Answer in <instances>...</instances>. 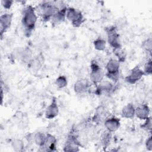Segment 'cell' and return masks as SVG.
<instances>
[{
	"label": "cell",
	"instance_id": "6da1fadb",
	"mask_svg": "<svg viewBox=\"0 0 152 152\" xmlns=\"http://www.w3.org/2000/svg\"><path fill=\"white\" fill-rule=\"evenodd\" d=\"M37 15L36 9L31 5L26 7L22 12L21 24L26 36L29 37L36 27Z\"/></svg>",
	"mask_w": 152,
	"mask_h": 152
},
{
	"label": "cell",
	"instance_id": "7a4b0ae2",
	"mask_svg": "<svg viewBox=\"0 0 152 152\" xmlns=\"http://www.w3.org/2000/svg\"><path fill=\"white\" fill-rule=\"evenodd\" d=\"M39 10L42 20L46 22L51 20L54 14L59 9L55 4H53V2H43L39 4Z\"/></svg>",
	"mask_w": 152,
	"mask_h": 152
},
{
	"label": "cell",
	"instance_id": "3957f363",
	"mask_svg": "<svg viewBox=\"0 0 152 152\" xmlns=\"http://www.w3.org/2000/svg\"><path fill=\"white\" fill-rule=\"evenodd\" d=\"M120 62L118 59H110L106 64V77L113 82H116L119 78Z\"/></svg>",
	"mask_w": 152,
	"mask_h": 152
},
{
	"label": "cell",
	"instance_id": "277c9868",
	"mask_svg": "<svg viewBox=\"0 0 152 152\" xmlns=\"http://www.w3.org/2000/svg\"><path fill=\"white\" fill-rule=\"evenodd\" d=\"M66 18L75 27H79L85 21L82 12L73 7L67 8Z\"/></svg>",
	"mask_w": 152,
	"mask_h": 152
},
{
	"label": "cell",
	"instance_id": "5b68a950",
	"mask_svg": "<svg viewBox=\"0 0 152 152\" xmlns=\"http://www.w3.org/2000/svg\"><path fill=\"white\" fill-rule=\"evenodd\" d=\"M106 32L108 43L113 49L122 48L119 34L118 33V29L116 26H112L108 27L106 28Z\"/></svg>",
	"mask_w": 152,
	"mask_h": 152
},
{
	"label": "cell",
	"instance_id": "8992f818",
	"mask_svg": "<svg viewBox=\"0 0 152 152\" xmlns=\"http://www.w3.org/2000/svg\"><path fill=\"white\" fill-rule=\"evenodd\" d=\"M104 74L96 61H92L90 65V78L91 81L96 86L101 83L104 78Z\"/></svg>",
	"mask_w": 152,
	"mask_h": 152
},
{
	"label": "cell",
	"instance_id": "52a82bcc",
	"mask_svg": "<svg viewBox=\"0 0 152 152\" xmlns=\"http://www.w3.org/2000/svg\"><path fill=\"white\" fill-rule=\"evenodd\" d=\"M80 145L77 137L73 134H70L65 142L63 150L64 151H78Z\"/></svg>",
	"mask_w": 152,
	"mask_h": 152
},
{
	"label": "cell",
	"instance_id": "ba28073f",
	"mask_svg": "<svg viewBox=\"0 0 152 152\" xmlns=\"http://www.w3.org/2000/svg\"><path fill=\"white\" fill-rule=\"evenodd\" d=\"M144 75L142 69L138 66H135L131 70L129 74L125 77V81L127 83L134 84L139 81Z\"/></svg>",
	"mask_w": 152,
	"mask_h": 152
},
{
	"label": "cell",
	"instance_id": "9c48e42d",
	"mask_svg": "<svg viewBox=\"0 0 152 152\" xmlns=\"http://www.w3.org/2000/svg\"><path fill=\"white\" fill-rule=\"evenodd\" d=\"M16 58L26 64H29L32 60V53L31 50L28 48H19L15 52Z\"/></svg>",
	"mask_w": 152,
	"mask_h": 152
},
{
	"label": "cell",
	"instance_id": "30bf717a",
	"mask_svg": "<svg viewBox=\"0 0 152 152\" xmlns=\"http://www.w3.org/2000/svg\"><path fill=\"white\" fill-rule=\"evenodd\" d=\"M12 13H5L1 15L0 28L1 36L10 27L12 20Z\"/></svg>",
	"mask_w": 152,
	"mask_h": 152
},
{
	"label": "cell",
	"instance_id": "8fae6325",
	"mask_svg": "<svg viewBox=\"0 0 152 152\" xmlns=\"http://www.w3.org/2000/svg\"><path fill=\"white\" fill-rule=\"evenodd\" d=\"M89 87V81L86 78H80L78 80L74 85V90L77 94L86 93L88 91Z\"/></svg>",
	"mask_w": 152,
	"mask_h": 152
},
{
	"label": "cell",
	"instance_id": "7c38bea8",
	"mask_svg": "<svg viewBox=\"0 0 152 152\" xmlns=\"http://www.w3.org/2000/svg\"><path fill=\"white\" fill-rule=\"evenodd\" d=\"M121 126L119 119L115 116L107 118L104 120V126L106 130L113 132L117 131Z\"/></svg>",
	"mask_w": 152,
	"mask_h": 152
},
{
	"label": "cell",
	"instance_id": "4fadbf2b",
	"mask_svg": "<svg viewBox=\"0 0 152 152\" xmlns=\"http://www.w3.org/2000/svg\"><path fill=\"white\" fill-rule=\"evenodd\" d=\"M59 113V107L55 98H53L51 103L47 107L45 115L48 119H52L58 116Z\"/></svg>",
	"mask_w": 152,
	"mask_h": 152
},
{
	"label": "cell",
	"instance_id": "5bb4252c",
	"mask_svg": "<svg viewBox=\"0 0 152 152\" xmlns=\"http://www.w3.org/2000/svg\"><path fill=\"white\" fill-rule=\"evenodd\" d=\"M150 109L147 104H140L135 108V115L141 120H145L150 116Z\"/></svg>",
	"mask_w": 152,
	"mask_h": 152
},
{
	"label": "cell",
	"instance_id": "9a60e30c",
	"mask_svg": "<svg viewBox=\"0 0 152 152\" xmlns=\"http://www.w3.org/2000/svg\"><path fill=\"white\" fill-rule=\"evenodd\" d=\"M56 142H57V140L55 138V137L48 133L46 134V138L45 145L42 148H42L43 151H56Z\"/></svg>",
	"mask_w": 152,
	"mask_h": 152
},
{
	"label": "cell",
	"instance_id": "2e32d148",
	"mask_svg": "<svg viewBox=\"0 0 152 152\" xmlns=\"http://www.w3.org/2000/svg\"><path fill=\"white\" fill-rule=\"evenodd\" d=\"M113 84L110 81H102L96 86V94H101L102 93H110L113 90Z\"/></svg>",
	"mask_w": 152,
	"mask_h": 152
},
{
	"label": "cell",
	"instance_id": "e0dca14e",
	"mask_svg": "<svg viewBox=\"0 0 152 152\" xmlns=\"http://www.w3.org/2000/svg\"><path fill=\"white\" fill-rule=\"evenodd\" d=\"M67 7L65 6L63 8L59 9L54 14L51 19V22L53 25H57L63 22L66 18V14Z\"/></svg>",
	"mask_w": 152,
	"mask_h": 152
},
{
	"label": "cell",
	"instance_id": "ac0fdd59",
	"mask_svg": "<svg viewBox=\"0 0 152 152\" xmlns=\"http://www.w3.org/2000/svg\"><path fill=\"white\" fill-rule=\"evenodd\" d=\"M135 107L131 103L124 106L121 110V116L126 119H132L135 116Z\"/></svg>",
	"mask_w": 152,
	"mask_h": 152
},
{
	"label": "cell",
	"instance_id": "d6986e66",
	"mask_svg": "<svg viewBox=\"0 0 152 152\" xmlns=\"http://www.w3.org/2000/svg\"><path fill=\"white\" fill-rule=\"evenodd\" d=\"M111 140H112L111 132L106 129L102 132L100 135V141L103 148H107L111 142Z\"/></svg>",
	"mask_w": 152,
	"mask_h": 152
},
{
	"label": "cell",
	"instance_id": "ffe728a7",
	"mask_svg": "<svg viewBox=\"0 0 152 152\" xmlns=\"http://www.w3.org/2000/svg\"><path fill=\"white\" fill-rule=\"evenodd\" d=\"M46 138V134L42 132H37L33 135V140L34 143L39 147L42 148L45 143Z\"/></svg>",
	"mask_w": 152,
	"mask_h": 152
},
{
	"label": "cell",
	"instance_id": "44dd1931",
	"mask_svg": "<svg viewBox=\"0 0 152 152\" xmlns=\"http://www.w3.org/2000/svg\"><path fill=\"white\" fill-rule=\"evenodd\" d=\"M11 147L15 151H22L24 148V144L20 139H14L11 142Z\"/></svg>",
	"mask_w": 152,
	"mask_h": 152
},
{
	"label": "cell",
	"instance_id": "7402d4cb",
	"mask_svg": "<svg viewBox=\"0 0 152 152\" xmlns=\"http://www.w3.org/2000/svg\"><path fill=\"white\" fill-rule=\"evenodd\" d=\"M93 45L94 48L97 50H104L106 46V42L104 39L101 37L97 38L93 42Z\"/></svg>",
	"mask_w": 152,
	"mask_h": 152
},
{
	"label": "cell",
	"instance_id": "603a6c76",
	"mask_svg": "<svg viewBox=\"0 0 152 152\" xmlns=\"http://www.w3.org/2000/svg\"><path fill=\"white\" fill-rule=\"evenodd\" d=\"M113 53L117 57V59L120 63L125 61L126 57V52L125 50L122 49V48L113 49Z\"/></svg>",
	"mask_w": 152,
	"mask_h": 152
},
{
	"label": "cell",
	"instance_id": "cb8c5ba5",
	"mask_svg": "<svg viewBox=\"0 0 152 152\" xmlns=\"http://www.w3.org/2000/svg\"><path fill=\"white\" fill-rule=\"evenodd\" d=\"M68 84L66 77L64 75H59L55 80V85L59 88L65 87Z\"/></svg>",
	"mask_w": 152,
	"mask_h": 152
},
{
	"label": "cell",
	"instance_id": "d4e9b609",
	"mask_svg": "<svg viewBox=\"0 0 152 152\" xmlns=\"http://www.w3.org/2000/svg\"><path fill=\"white\" fill-rule=\"evenodd\" d=\"M142 48L147 52L151 54L152 50V39L149 37L142 42Z\"/></svg>",
	"mask_w": 152,
	"mask_h": 152
},
{
	"label": "cell",
	"instance_id": "484cf974",
	"mask_svg": "<svg viewBox=\"0 0 152 152\" xmlns=\"http://www.w3.org/2000/svg\"><path fill=\"white\" fill-rule=\"evenodd\" d=\"M42 61L41 60L40 57H36L35 58H33L31 62L28 64L30 65V66L34 69H39L42 65Z\"/></svg>",
	"mask_w": 152,
	"mask_h": 152
},
{
	"label": "cell",
	"instance_id": "4316f807",
	"mask_svg": "<svg viewBox=\"0 0 152 152\" xmlns=\"http://www.w3.org/2000/svg\"><path fill=\"white\" fill-rule=\"evenodd\" d=\"M143 72L144 75H150L152 73V61L150 58L144 64Z\"/></svg>",
	"mask_w": 152,
	"mask_h": 152
},
{
	"label": "cell",
	"instance_id": "83f0119b",
	"mask_svg": "<svg viewBox=\"0 0 152 152\" xmlns=\"http://www.w3.org/2000/svg\"><path fill=\"white\" fill-rule=\"evenodd\" d=\"M144 122L141 125V128L147 131H151L152 128L151 117L149 116L148 118L144 120Z\"/></svg>",
	"mask_w": 152,
	"mask_h": 152
},
{
	"label": "cell",
	"instance_id": "f1b7e54d",
	"mask_svg": "<svg viewBox=\"0 0 152 152\" xmlns=\"http://www.w3.org/2000/svg\"><path fill=\"white\" fill-rule=\"evenodd\" d=\"M145 147L148 150H152V137L150 135L145 141Z\"/></svg>",
	"mask_w": 152,
	"mask_h": 152
},
{
	"label": "cell",
	"instance_id": "f546056e",
	"mask_svg": "<svg viewBox=\"0 0 152 152\" xmlns=\"http://www.w3.org/2000/svg\"><path fill=\"white\" fill-rule=\"evenodd\" d=\"M12 3H13V1H1L2 5L4 7V8L7 10H9L11 7Z\"/></svg>",
	"mask_w": 152,
	"mask_h": 152
}]
</instances>
